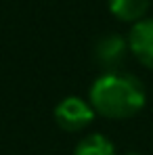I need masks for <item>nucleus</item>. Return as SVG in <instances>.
<instances>
[{
    "instance_id": "423d86ee",
    "label": "nucleus",
    "mask_w": 153,
    "mask_h": 155,
    "mask_svg": "<svg viewBox=\"0 0 153 155\" xmlns=\"http://www.w3.org/2000/svg\"><path fill=\"white\" fill-rule=\"evenodd\" d=\"M74 155H115L113 143L103 134H88L76 145Z\"/></svg>"
},
{
    "instance_id": "7ed1b4c3",
    "label": "nucleus",
    "mask_w": 153,
    "mask_h": 155,
    "mask_svg": "<svg viewBox=\"0 0 153 155\" xmlns=\"http://www.w3.org/2000/svg\"><path fill=\"white\" fill-rule=\"evenodd\" d=\"M128 46L145 67L153 69V19H141L132 25Z\"/></svg>"
},
{
    "instance_id": "20e7f679",
    "label": "nucleus",
    "mask_w": 153,
    "mask_h": 155,
    "mask_svg": "<svg viewBox=\"0 0 153 155\" xmlns=\"http://www.w3.org/2000/svg\"><path fill=\"white\" fill-rule=\"evenodd\" d=\"M126 48H128V42L122 36L107 34V36H103L101 40L97 42V46H95V59H97V63L101 67L115 71V67L120 63H124Z\"/></svg>"
},
{
    "instance_id": "0eeeda50",
    "label": "nucleus",
    "mask_w": 153,
    "mask_h": 155,
    "mask_svg": "<svg viewBox=\"0 0 153 155\" xmlns=\"http://www.w3.org/2000/svg\"><path fill=\"white\" fill-rule=\"evenodd\" d=\"M126 155H141V153H134V151H130V153H126Z\"/></svg>"
},
{
    "instance_id": "39448f33",
    "label": "nucleus",
    "mask_w": 153,
    "mask_h": 155,
    "mask_svg": "<svg viewBox=\"0 0 153 155\" xmlns=\"http://www.w3.org/2000/svg\"><path fill=\"white\" fill-rule=\"evenodd\" d=\"M149 8V0H109V11L122 21H138Z\"/></svg>"
},
{
    "instance_id": "f03ea898",
    "label": "nucleus",
    "mask_w": 153,
    "mask_h": 155,
    "mask_svg": "<svg viewBox=\"0 0 153 155\" xmlns=\"http://www.w3.org/2000/svg\"><path fill=\"white\" fill-rule=\"evenodd\" d=\"M92 120H95L92 105L80 97H67L55 107V122L59 124V128L67 132L84 130Z\"/></svg>"
},
{
    "instance_id": "f257e3e1",
    "label": "nucleus",
    "mask_w": 153,
    "mask_h": 155,
    "mask_svg": "<svg viewBox=\"0 0 153 155\" xmlns=\"http://www.w3.org/2000/svg\"><path fill=\"white\" fill-rule=\"evenodd\" d=\"M90 105L109 120H126L145 105V88L130 74L107 71L90 86Z\"/></svg>"
}]
</instances>
